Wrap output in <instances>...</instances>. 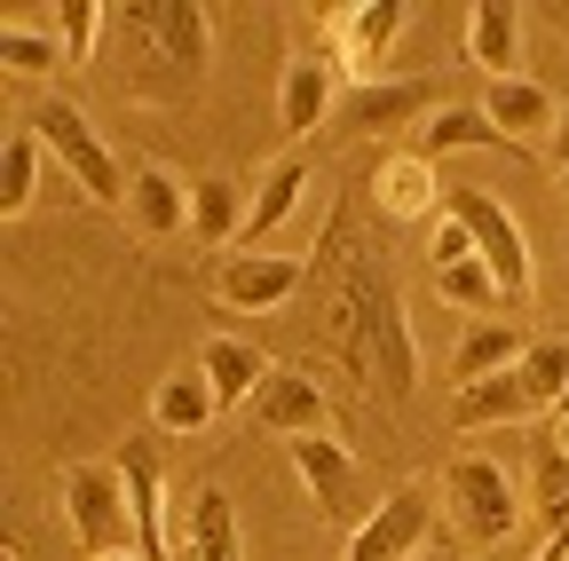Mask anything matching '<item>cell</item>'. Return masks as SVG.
<instances>
[{"mask_svg":"<svg viewBox=\"0 0 569 561\" xmlns=\"http://www.w3.org/2000/svg\"><path fill=\"white\" fill-rule=\"evenodd\" d=\"M301 357L340 364L372 403H403L419 388V340L403 317V285L388 253L365 238V198H340L332 222L309 246V285H301Z\"/></svg>","mask_w":569,"mask_h":561,"instance_id":"obj_1","label":"cell"},{"mask_svg":"<svg viewBox=\"0 0 569 561\" xmlns=\"http://www.w3.org/2000/svg\"><path fill=\"white\" fill-rule=\"evenodd\" d=\"M96 72L127 111H190L213 72V9H198V0H127L103 24Z\"/></svg>","mask_w":569,"mask_h":561,"instance_id":"obj_2","label":"cell"},{"mask_svg":"<svg viewBox=\"0 0 569 561\" xmlns=\"http://www.w3.org/2000/svg\"><path fill=\"white\" fill-rule=\"evenodd\" d=\"M32 134H40V151L63 167V182H80L96 206H119V214H127V190H134V174L119 167V151L103 143V134H96V119L80 111V103H63V96H48L32 119H24Z\"/></svg>","mask_w":569,"mask_h":561,"instance_id":"obj_3","label":"cell"},{"mask_svg":"<svg viewBox=\"0 0 569 561\" xmlns=\"http://www.w3.org/2000/svg\"><path fill=\"white\" fill-rule=\"evenodd\" d=\"M443 507H451V522H459V538L475 553L507 545L522 530V490H515L507 459H490V451H459L443 467Z\"/></svg>","mask_w":569,"mask_h":561,"instance_id":"obj_4","label":"cell"},{"mask_svg":"<svg viewBox=\"0 0 569 561\" xmlns=\"http://www.w3.org/2000/svg\"><path fill=\"white\" fill-rule=\"evenodd\" d=\"M443 214L475 238V261L498 277V293L507 301H530V285H538V261H530V238H522V222L507 214V198H490V190H475V182H451L443 190Z\"/></svg>","mask_w":569,"mask_h":561,"instance_id":"obj_5","label":"cell"},{"mask_svg":"<svg viewBox=\"0 0 569 561\" xmlns=\"http://www.w3.org/2000/svg\"><path fill=\"white\" fill-rule=\"evenodd\" d=\"M63 522H71V545H80L88 561L142 553L127 482H119V459H103V467H63Z\"/></svg>","mask_w":569,"mask_h":561,"instance_id":"obj_6","label":"cell"},{"mask_svg":"<svg viewBox=\"0 0 569 561\" xmlns=\"http://www.w3.org/2000/svg\"><path fill=\"white\" fill-rule=\"evenodd\" d=\"M309 285V253H222L213 261V301L230 317H277Z\"/></svg>","mask_w":569,"mask_h":561,"instance_id":"obj_7","label":"cell"},{"mask_svg":"<svg viewBox=\"0 0 569 561\" xmlns=\"http://www.w3.org/2000/svg\"><path fill=\"white\" fill-rule=\"evenodd\" d=\"M419 545H436V490L403 482V490H388V499L356 522V538H348L340 561H411Z\"/></svg>","mask_w":569,"mask_h":561,"instance_id":"obj_8","label":"cell"},{"mask_svg":"<svg viewBox=\"0 0 569 561\" xmlns=\"http://www.w3.org/2000/svg\"><path fill=\"white\" fill-rule=\"evenodd\" d=\"M403 24H411V9H396V0H365V9H332V17H325V40H332V56H340L348 88H372V80H380V63L396 56Z\"/></svg>","mask_w":569,"mask_h":561,"instance_id":"obj_9","label":"cell"},{"mask_svg":"<svg viewBox=\"0 0 569 561\" xmlns=\"http://www.w3.org/2000/svg\"><path fill=\"white\" fill-rule=\"evenodd\" d=\"M443 190H451V174H436L419 151L380 159V167H372V182H365L372 214H380V222H396V230H436V222H443Z\"/></svg>","mask_w":569,"mask_h":561,"instance_id":"obj_10","label":"cell"},{"mask_svg":"<svg viewBox=\"0 0 569 561\" xmlns=\"http://www.w3.org/2000/svg\"><path fill=\"white\" fill-rule=\"evenodd\" d=\"M246 419H253L261 435H277V443L332 435V403H325V388H317L309 372H269V380H261V395L246 403Z\"/></svg>","mask_w":569,"mask_h":561,"instance_id":"obj_11","label":"cell"},{"mask_svg":"<svg viewBox=\"0 0 569 561\" xmlns=\"http://www.w3.org/2000/svg\"><path fill=\"white\" fill-rule=\"evenodd\" d=\"M174 561H246L230 490L198 482V490H182V499H174Z\"/></svg>","mask_w":569,"mask_h":561,"instance_id":"obj_12","label":"cell"},{"mask_svg":"<svg viewBox=\"0 0 569 561\" xmlns=\"http://www.w3.org/2000/svg\"><path fill=\"white\" fill-rule=\"evenodd\" d=\"M332 72H340V56H332V40L325 48H301L293 63H284V88H277V127L293 134V143H309V134L340 111V96H332Z\"/></svg>","mask_w":569,"mask_h":561,"instance_id":"obj_13","label":"cell"},{"mask_svg":"<svg viewBox=\"0 0 569 561\" xmlns=\"http://www.w3.org/2000/svg\"><path fill=\"white\" fill-rule=\"evenodd\" d=\"M419 111H427V119L443 111V88H436V80H372V88H348L332 119H340L348 134H388V127H403V119H419Z\"/></svg>","mask_w":569,"mask_h":561,"instance_id":"obj_14","label":"cell"},{"mask_svg":"<svg viewBox=\"0 0 569 561\" xmlns=\"http://www.w3.org/2000/svg\"><path fill=\"white\" fill-rule=\"evenodd\" d=\"M522 32H530L522 9L482 0V9H467V63L490 72V80H522Z\"/></svg>","mask_w":569,"mask_h":561,"instance_id":"obj_15","label":"cell"},{"mask_svg":"<svg viewBox=\"0 0 569 561\" xmlns=\"http://www.w3.org/2000/svg\"><path fill=\"white\" fill-rule=\"evenodd\" d=\"M284 451H293L317 514H348V507H356V451H348L340 435H301V443H284Z\"/></svg>","mask_w":569,"mask_h":561,"instance_id":"obj_16","label":"cell"},{"mask_svg":"<svg viewBox=\"0 0 569 561\" xmlns=\"http://www.w3.org/2000/svg\"><path fill=\"white\" fill-rule=\"evenodd\" d=\"M127 222L142 230V238H182L190 230V182L182 174H167V167H134V190H127Z\"/></svg>","mask_w":569,"mask_h":561,"instance_id":"obj_17","label":"cell"},{"mask_svg":"<svg viewBox=\"0 0 569 561\" xmlns=\"http://www.w3.org/2000/svg\"><path fill=\"white\" fill-rule=\"evenodd\" d=\"M482 119L507 134V143H522V134H553V127H561V103H553V88H538V80L522 72V80H490Z\"/></svg>","mask_w":569,"mask_h":561,"instance_id":"obj_18","label":"cell"},{"mask_svg":"<svg viewBox=\"0 0 569 561\" xmlns=\"http://www.w3.org/2000/svg\"><path fill=\"white\" fill-rule=\"evenodd\" d=\"M198 372H206L213 403L230 411V403H253V395H261V380H269L277 364L261 357L253 340H206V348H198Z\"/></svg>","mask_w":569,"mask_h":561,"instance_id":"obj_19","label":"cell"},{"mask_svg":"<svg viewBox=\"0 0 569 561\" xmlns=\"http://www.w3.org/2000/svg\"><path fill=\"white\" fill-rule=\"evenodd\" d=\"M0 63H9L17 80H48V72H63V40H56V24L48 17H24V9H9L0 17Z\"/></svg>","mask_w":569,"mask_h":561,"instance_id":"obj_20","label":"cell"},{"mask_svg":"<svg viewBox=\"0 0 569 561\" xmlns=\"http://www.w3.org/2000/svg\"><path fill=\"white\" fill-rule=\"evenodd\" d=\"M213 388H206V372L190 364V372H167L159 388H151V428L159 435H198V428H213Z\"/></svg>","mask_w":569,"mask_h":561,"instance_id":"obj_21","label":"cell"},{"mask_svg":"<svg viewBox=\"0 0 569 561\" xmlns=\"http://www.w3.org/2000/svg\"><path fill=\"white\" fill-rule=\"evenodd\" d=\"M301 190H309V167L301 159H277V167H261V182H253V206H246V238H238V253H253L284 214L301 206Z\"/></svg>","mask_w":569,"mask_h":561,"instance_id":"obj_22","label":"cell"},{"mask_svg":"<svg viewBox=\"0 0 569 561\" xmlns=\"http://www.w3.org/2000/svg\"><path fill=\"white\" fill-rule=\"evenodd\" d=\"M443 151H515V143H507V134H498V127L482 119V103H443L436 119L419 127V159L436 167Z\"/></svg>","mask_w":569,"mask_h":561,"instance_id":"obj_23","label":"cell"},{"mask_svg":"<svg viewBox=\"0 0 569 561\" xmlns=\"http://www.w3.org/2000/svg\"><path fill=\"white\" fill-rule=\"evenodd\" d=\"M522 357H530V340H522L515 324H467L459 357H451V388H475V380H490V372H515Z\"/></svg>","mask_w":569,"mask_h":561,"instance_id":"obj_24","label":"cell"},{"mask_svg":"<svg viewBox=\"0 0 569 561\" xmlns=\"http://www.w3.org/2000/svg\"><path fill=\"white\" fill-rule=\"evenodd\" d=\"M515 419H530V395L515 372H490L475 388H451V428H515Z\"/></svg>","mask_w":569,"mask_h":561,"instance_id":"obj_25","label":"cell"},{"mask_svg":"<svg viewBox=\"0 0 569 561\" xmlns=\"http://www.w3.org/2000/svg\"><path fill=\"white\" fill-rule=\"evenodd\" d=\"M40 167H48L40 134H32V127H17L9 143H0V222H24V214H32V198H40Z\"/></svg>","mask_w":569,"mask_h":561,"instance_id":"obj_26","label":"cell"},{"mask_svg":"<svg viewBox=\"0 0 569 561\" xmlns=\"http://www.w3.org/2000/svg\"><path fill=\"white\" fill-rule=\"evenodd\" d=\"M246 190L238 182H222V174H206V182H190V222H198V238L206 246H238L246 238Z\"/></svg>","mask_w":569,"mask_h":561,"instance_id":"obj_27","label":"cell"},{"mask_svg":"<svg viewBox=\"0 0 569 561\" xmlns=\"http://www.w3.org/2000/svg\"><path fill=\"white\" fill-rule=\"evenodd\" d=\"M515 380H522L530 411H538V403L561 411V395H569V340H530V357L515 364Z\"/></svg>","mask_w":569,"mask_h":561,"instance_id":"obj_28","label":"cell"},{"mask_svg":"<svg viewBox=\"0 0 569 561\" xmlns=\"http://www.w3.org/2000/svg\"><path fill=\"white\" fill-rule=\"evenodd\" d=\"M48 24H56V40H63L71 63H96V56H103L111 9H103V0H63V9H48Z\"/></svg>","mask_w":569,"mask_h":561,"instance_id":"obj_29","label":"cell"},{"mask_svg":"<svg viewBox=\"0 0 569 561\" xmlns=\"http://www.w3.org/2000/svg\"><path fill=\"white\" fill-rule=\"evenodd\" d=\"M436 285H443L459 309H490V301H498V277H490L482 261H451V269H436Z\"/></svg>","mask_w":569,"mask_h":561,"instance_id":"obj_30","label":"cell"},{"mask_svg":"<svg viewBox=\"0 0 569 561\" xmlns=\"http://www.w3.org/2000/svg\"><path fill=\"white\" fill-rule=\"evenodd\" d=\"M553 167L569 174V111H561V127H553Z\"/></svg>","mask_w":569,"mask_h":561,"instance_id":"obj_31","label":"cell"},{"mask_svg":"<svg viewBox=\"0 0 569 561\" xmlns=\"http://www.w3.org/2000/svg\"><path fill=\"white\" fill-rule=\"evenodd\" d=\"M411 561H459V553H451V545H419Z\"/></svg>","mask_w":569,"mask_h":561,"instance_id":"obj_32","label":"cell"},{"mask_svg":"<svg viewBox=\"0 0 569 561\" xmlns=\"http://www.w3.org/2000/svg\"><path fill=\"white\" fill-rule=\"evenodd\" d=\"M553 419H569V395H561V411H553Z\"/></svg>","mask_w":569,"mask_h":561,"instance_id":"obj_33","label":"cell"},{"mask_svg":"<svg viewBox=\"0 0 569 561\" xmlns=\"http://www.w3.org/2000/svg\"><path fill=\"white\" fill-rule=\"evenodd\" d=\"M111 561H142V553H111Z\"/></svg>","mask_w":569,"mask_h":561,"instance_id":"obj_34","label":"cell"},{"mask_svg":"<svg viewBox=\"0 0 569 561\" xmlns=\"http://www.w3.org/2000/svg\"><path fill=\"white\" fill-rule=\"evenodd\" d=\"M0 561H24V553H0Z\"/></svg>","mask_w":569,"mask_h":561,"instance_id":"obj_35","label":"cell"},{"mask_svg":"<svg viewBox=\"0 0 569 561\" xmlns=\"http://www.w3.org/2000/svg\"><path fill=\"white\" fill-rule=\"evenodd\" d=\"M561 198H569V174H561Z\"/></svg>","mask_w":569,"mask_h":561,"instance_id":"obj_36","label":"cell"}]
</instances>
